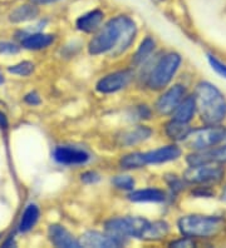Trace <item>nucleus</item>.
Masks as SVG:
<instances>
[{"mask_svg": "<svg viewBox=\"0 0 226 248\" xmlns=\"http://www.w3.org/2000/svg\"><path fill=\"white\" fill-rule=\"evenodd\" d=\"M59 0H32V3L36 4V5H47V4L57 3Z\"/></svg>", "mask_w": 226, "mask_h": 248, "instance_id": "nucleus-36", "label": "nucleus"}, {"mask_svg": "<svg viewBox=\"0 0 226 248\" xmlns=\"http://www.w3.org/2000/svg\"><path fill=\"white\" fill-rule=\"evenodd\" d=\"M181 234L191 238H210L225 227V219L221 216L190 215L181 217L177 222Z\"/></svg>", "mask_w": 226, "mask_h": 248, "instance_id": "nucleus-3", "label": "nucleus"}, {"mask_svg": "<svg viewBox=\"0 0 226 248\" xmlns=\"http://www.w3.org/2000/svg\"><path fill=\"white\" fill-rule=\"evenodd\" d=\"M155 46H156V44H155V40L152 39L151 36H146L145 39L142 40L141 46H139L136 54L133 55V65H135V67H139L142 63H145L148 58H150V55L152 54V52L155 50Z\"/></svg>", "mask_w": 226, "mask_h": 248, "instance_id": "nucleus-24", "label": "nucleus"}, {"mask_svg": "<svg viewBox=\"0 0 226 248\" xmlns=\"http://www.w3.org/2000/svg\"><path fill=\"white\" fill-rule=\"evenodd\" d=\"M226 145L220 148H210L206 151H199L187 157V163L190 166H199L206 163H225Z\"/></svg>", "mask_w": 226, "mask_h": 248, "instance_id": "nucleus-12", "label": "nucleus"}, {"mask_svg": "<svg viewBox=\"0 0 226 248\" xmlns=\"http://www.w3.org/2000/svg\"><path fill=\"white\" fill-rule=\"evenodd\" d=\"M103 19H104V13L101 9L89 10L75 20V27L83 33H94L100 31Z\"/></svg>", "mask_w": 226, "mask_h": 248, "instance_id": "nucleus-14", "label": "nucleus"}, {"mask_svg": "<svg viewBox=\"0 0 226 248\" xmlns=\"http://www.w3.org/2000/svg\"><path fill=\"white\" fill-rule=\"evenodd\" d=\"M137 115L141 119H148L151 115V110L147 108V106H139L137 108Z\"/></svg>", "mask_w": 226, "mask_h": 248, "instance_id": "nucleus-34", "label": "nucleus"}, {"mask_svg": "<svg viewBox=\"0 0 226 248\" xmlns=\"http://www.w3.org/2000/svg\"><path fill=\"white\" fill-rule=\"evenodd\" d=\"M128 200L132 202H154L160 203L166 200L165 192L157 188H146V189H139L133 191L128 194Z\"/></svg>", "mask_w": 226, "mask_h": 248, "instance_id": "nucleus-17", "label": "nucleus"}, {"mask_svg": "<svg viewBox=\"0 0 226 248\" xmlns=\"http://www.w3.org/2000/svg\"><path fill=\"white\" fill-rule=\"evenodd\" d=\"M40 216L39 207L36 204H29V206L25 208L24 213L21 216L20 223H19V231L20 232H28L32 228L35 226V223L38 222Z\"/></svg>", "mask_w": 226, "mask_h": 248, "instance_id": "nucleus-23", "label": "nucleus"}, {"mask_svg": "<svg viewBox=\"0 0 226 248\" xmlns=\"http://www.w3.org/2000/svg\"><path fill=\"white\" fill-rule=\"evenodd\" d=\"M24 100L25 103L30 104V106H39L42 103L39 94L36 93V92H30V93H28L24 97Z\"/></svg>", "mask_w": 226, "mask_h": 248, "instance_id": "nucleus-32", "label": "nucleus"}, {"mask_svg": "<svg viewBox=\"0 0 226 248\" xmlns=\"http://www.w3.org/2000/svg\"><path fill=\"white\" fill-rule=\"evenodd\" d=\"M133 77H135V74L130 69L111 73V74L103 77L102 79L98 80L96 89L102 94L116 93V92H120L126 88L127 85L132 82Z\"/></svg>", "mask_w": 226, "mask_h": 248, "instance_id": "nucleus-8", "label": "nucleus"}, {"mask_svg": "<svg viewBox=\"0 0 226 248\" xmlns=\"http://www.w3.org/2000/svg\"><path fill=\"white\" fill-rule=\"evenodd\" d=\"M81 179L82 182H85V183H87V185H92V183H97V182L100 181L101 177L98 173L89 170V172L83 173V174L81 176Z\"/></svg>", "mask_w": 226, "mask_h": 248, "instance_id": "nucleus-31", "label": "nucleus"}, {"mask_svg": "<svg viewBox=\"0 0 226 248\" xmlns=\"http://www.w3.org/2000/svg\"><path fill=\"white\" fill-rule=\"evenodd\" d=\"M221 201H223L224 203H226V186L223 189V193H221Z\"/></svg>", "mask_w": 226, "mask_h": 248, "instance_id": "nucleus-38", "label": "nucleus"}, {"mask_svg": "<svg viewBox=\"0 0 226 248\" xmlns=\"http://www.w3.org/2000/svg\"><path fill=\"white\" fill-rule=\"evenodd\" d=\"M143 155H145L146 164H161L177 159L181 155V149L175 144L166 145V147L143 153Z\"/></svg>", "mask_w": 226, "mask_h": 248, "instance_id": "nucleus-13", "label": "nucleus"}, {"mask_svg": "<svg viewBox=\"0 0 226 248\" xmlns=\"http://www.w3.org/2000/svg\"><path fill=\"white\" fill-rule=\"evenodd\" d=\"M170 232V226L165 221H156L148 222L145 232L142 234L141 238L146 241H160L165 238Z\"/></svg>", "mask_w": 226, "mask_h": 248, "instance_id": "nucleus-21", "label": "nucleus"}, {"mask_svg": "<svg viewBox=\"0 0 226 248\" xmlns=\"http://www.w3.org/2000/svg\"><path fill=\"white\" fill-rule=\"evenodd\" d=\"M191 130L192 129L190 128L189 123L177 121V119L170 121L165 127V132L167 137H169L170 140H176V142L186 140L187 136L191 133Z\"/></svg>", "mask_w": 226, "mask_h": 248, "instance_id": "nucleus-18", "label": "nucleus"}, {"mask_svg": "<svg viewBox=\"0 0 226 248\" xmlns=\"http://www.w3.org/2000/svg\"><path fill=\"white\" fill-rule=\"evenodd\" d=\"M53 158L58 163L66 166H78L85 164L89 160V155L83 149L74 148V147H57L53 152Z\"/></svg>", "mask_w": 226, "mask_h": 248, "instance_id": "nucleus-11", "label": "nucleus"}, {"mask_svg": "<svg viewBox=\"0 0 226 248\" xmlns=\"http://www.w3.org/2000/svg\"><path fill=\"white\" fill-rule=\"evenodd\" d=\"M171 246L172 247H193V246H195V242H193V238L185 236L184 238L172 242Z\"/></svg>", "mask_w": 226, "mask_h": 248, "instance_id": "nucleus-33", "label": "nucleus"}, {"mask_svg": "<svg viewBox=\"0 0 226 248\" xmlns=\"http://www.w3.org/2000/svg\"><path fill=\"white\" fill-rule=\"evenodd\" d=\"M226 138V128L220 125H208L205 128L191 130L185 143L190 149L199 152L214 148L215 145L223 142Z\"/></svg>", "mask_w": 226, "mask_h": 248, "instance_id": "nucleus-5", "label": "nucleus"}, {"mask_svg": "<svg viewBox=\"0 0 226 248\" xmlns=\"http://www.w3.org/2000/svg\"><path fill=\"white\" fill-rule=\"evenodd\" d=\"M79 245L81 247H96V248H113V247H121L123 245V241L117 237L112 236L109 233L103 234L101 232H96V231H89L82 234L79 238Z\"/></svg>", "mask_w": 226, "mask_h": 248, "instance_id": "nucleus-10", "label": "nucleus"}, {"mask_svg": "<svg viewBox=\"0 0 226 248\" xmlns=\"http://www.w3.org/2000/svg\"><path fill=\"white\" fill-rule=\"evenodd\" d=\"M166 182H167V185H169V187L171 188V191L174 193H177V192L184 189L182 181H180L176 176H166Z\"/></svg>", "mask_w": 226, "mask_h": 248, "instance_id": "nucleus-29", "label": "nucleus"}, {"mask_svg": "<svg viewBox=\"0 0 226 248\" xmlns=\"http://www.w3.org/2000/svg\"><path fill=\"white\" fill-rule=\"evenodd\" d=\"M120 164L123 170H139V168L147 166L145 162V155L141 152H135V153L123 155L121 158Z\"/></svg>", "mask_w": 226, "mask_h": 248, "instance_id": "nucleus-25", "label": "nucleus"}, {"mask_svg": "<svg viewBox=\"0 0 226 248\" xmlns=\"http://www.w3.org/2000/svg\"><path fill=\"white\" fill-rule=\"evenodd\" d=\"M137 34V27L131 16H121L109 19L88 44V52L92 55L111 53L118 57L130 48Z\"/></svg>", "mask_w": 226, "mask_h": 248, "instance_id": "nucleus-1", "label": "nucleus"}, {"mask_svg": "<svg viewBox=\"0 0 226 248\" xmlns=\"http://www.w3.org/2000/svg\"><path fill=\"white\" fill-rule=\"evenodd\" d=\"M196 109L206 125H216L226 118V99L219 89L209 82H201L195 92Z\"/></svg>", "mask_w": 226, "mask_h": 248, "instance_id": "nucleus-2", "label": "nucleus"}, {"mask_svg": "<svg viewBox=\"0 0 226 248\" xmlns=\"http://www.w3.org/2000/svg\"><path fill=\"white\" fill-rule=\"evenodd\" d=\"M8 127V121L4 113L0 112V128H6Z\"/></svg>", "mask_w": 226, "mask_h": 248, "instance_id": "nucleus-37", "label": "nucleus"}, {"mask_svg": "<svg viewBox=\"0 0 226 248\" xmlns=\"http://www.w3.org/2000/svg\"><path fill=\"white\" fill-rule=\"evenodd\" d=\"M3 83H4V77H3V74L0 73V84H3Z\"/></svg>", "mask_w": 226, "mask_h": 248, "instance_id": "nucleus-39", "label": "nucleus"}, {"mask_svg": "<svg viewBox=\"0 0 226 248\" xmlns=\"http://www.w3.org/2000/svg\"><path fill=\"white\" fill-rule=\"evenodd\" d=\"M225 170L219 163H206L199 166H190L185 172L184 179L189 183L205 185V183H216L223 179Z\"/></svg>", "mask_w": 226, "mask_h": 248, "instance_id": "nucleus-7", "label": "nucleus"}, {"mask_svg": "<svg viewBox=\"0 0 226 248\" xmlns=\"http://www.w3.org/2000/svg\"><path fill=\"white\" fill-rule=\"evenodd\" d=\"M8 70H9V73L17 74V76L28 77L34 72V64L30 63V62H21V63L9 67Z\"/></svg>", "mask_w": 226, "mask_h": 248, "instance_id": "nucleus-26", "label": "nucleus"}, {"mask_svg": "<svg viewBox=\"0 0 226 248\" xmlns=\"http://www.w3.org/2000/svg\"><path fill=\"white\" fill-rule=\"evenodd\" d=\"M48 236L51 242L55 247L63 248H77L81 247L79 242L70 234L68 230L60 226V224H52L48 230Z\"/></svg>", "mask_w": 226, "mask_h": 248, "instance_id": "nucleus-15", "label": "nucleus"}, {"mask_svg": "<svg viewBox=\"0 0 226 248\" xmlns=\"http://www.w3.org/2000/svg\"><path fill=\"white\" fill-rule=\"evenodd\" d=\"M186 95V88L184 85L176 84L174 87L166 91L165 93L158 98L156 103L157 112L162 115H170L175 112L178 104L182 102V99Z\"/></svg>", "mask_w": 226, "mask_h": 248, "instance_id": "nucleus-9", "label": "nucleus"}, {"mask_svg": "<svg viewBox=\"0 0 226 248\" xmlns=\"http://www.w3.org/2000/svg\"><path fill=\"white\" fill-rule=\"evenodd\" d=\"M112 183L115 187L122 191H132L135 187L136 182L131 176H117L112 179Z\"/></svg>", "mask_w": 226, "mask_h": 248, "instance_id": "nucleus-27", "label": "nucleus"}, {"mask_svg": "<svg viewBox=\"0 0 226 248\" xmlns=\"http://www.w3.org/2000/svg\"><path fill=\"white\" fill-rule=\"evenodd\" d=\"M195 112H196L195 95H190V97H185L184 99H182V102L178 104V107L175 109V112L172 113V114H174V119H177V121L189 123V122L193 118Z\"/></svg>", "mask_w": 226, "mask_h": 248, "instance_id": "nucleus-20", "label": "nucleus"}, {"mask_svg": "<svg viewBox=\"0 0 226 248\" xmlns=\"http://www.w3.org/2000/svg\"><path fill=\"white\" fill-rule=\"evenodd\" d=\"M181 64V57L177 53H169L158 59L147 77V87L152 91H161L169 85Z\"/></svg>", "mask_w": 226, "mask_h": 248, "instance_id": "nucleus-4", "label": "nucleus"}, {"mask_svg": "<svg viewBox=\"0 0 226 248\" xmlns=\"http://www.w3.org/2000/svg\"><path fill=\"white\" fill-rule=\"evenodd\" d=\"M151 134H152L151 128L146 125H137L132 129L124 130L123 133L118 137V143L123 147H132V145L147 140Z\"/></svg>", "mask_w": 226, "mask_h": 248, "instance_id": "nucleus-16", "label": "nucleus"}, {"mask_svg": "<svg viewBox=\"0 0 226 248\" xmlns=\"http://www.w3.org/2000/svg\"><path fill=\"white\" fill-rule=\"evenodd\" d=\"M53 42H54V36L51 34L35 33L24 38L21 42V46L23 48L29 49V50H40V49L48 48Z\"/></svg>", "mask_w": 226, "mask_h": 248, "instance_id": "nucleus-19", "label": "nucleus"}, {"mask_svg": "<svg viewBox=\"0 0 226 248\" xmlns=\"http://www.w3.org/2000/svg\"><path fill=\"white\" fill-rule=\"evenodd\" d=\"M148 221L142 217H118L112 218L108 222H105V232L117 237H136L141 238Z\"/></svg>", "mask_w": 226, "mask_h": 248, "instance_id": "nucleus-6", "label": "nucleus"}, {"mask_svg": "<svg viewBox=\"0 0 226 248\" xmlns=\"http://www.w3.org/2000/svg\"><path fill=\"white\" fill-rule=\"evenodd\" d=\"M152 1H155V3H163L166 0H152Z\"/></svg>", "mask_w": 226, "mask_h": 248, "instance_id": "nucleus-40", "label": "nucleus"}, {"mask_svg": "<svg viewBox=\"0 0 226 248\" xmlns=\"http://www.w3.org/2000/svg\"><path fill=\"white\" fill-rule=\"evenodd\" d=\"M38 16H39V8L36 6V4H25V5L18 6L10 14V20L13 23H21V21L35 19Z\"/></svg>", "mask_w": 226, "mask_h": 248, "instance_id": "nucleus-22", "label": "nucleus"}, {"mask_svg": "<svg viewBox=\"0 0 226 248\" xmlns=\"http://www.w3.org/2000/svg\"><path fill=\"white\" fill-rule=\"evenodd\" d=\"M192 194H195V196H197V197H211L212 196V192H211L208 187H205V188L200 187V188H197L195 192H192Z\"/></svg>", "mask_w": 226, "mask_h": 248, "instance_id": "nucleus-35", "label": "nucleus"}, {"mask_svg": "<svg viewBox=\"0 0 226 248\" xmlns=\"http://www.w3.org/2000/svg\"><path fill=\"white\" fill-rule=\"evenodd\" d=\"M18 52L19 48L15 44H13V43H0V54H14V53Z\"/></svg>", "mask_w": 226, "mask_h": 248, "instance_id": "nucleus-30", "label": "nucleus"}, {"mask_svg": "<svg viewBox=\"0 0 226 248\" xmlns=\"http://www.w3.org/2000/svg\"><path fill=\"white\" fill-rule=\"evenodd\" d=\"M208 61L210 63L211 68L215 70V72L221 76L223 78H226V64H224L223 62H220L217 58H215L214 55H208Z\"/></svg>", "mask_w": 226, "mask_h": 248, "instance_id": "nucleus-28", "label": "nucleus"}]
</instances>
